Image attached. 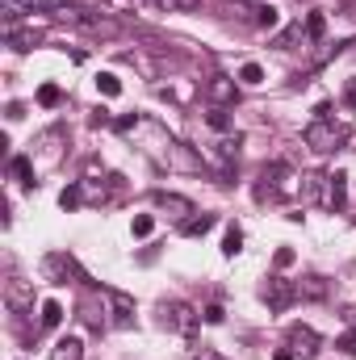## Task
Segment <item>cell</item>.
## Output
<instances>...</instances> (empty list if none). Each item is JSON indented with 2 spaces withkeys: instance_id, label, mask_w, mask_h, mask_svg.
Listing matches in <instances>:
<instances>
[{
  "instance_id": "cell-29",
  "label": "cell",
  "mask_w": 356,
  "mask_h": 360,
  "mask_svg": "<svg viewBox=\"0 0 356 360\" xmlns=\"http://www.w3.org/2000/svg\"><path fill=\"white\" fill-rule=\"evenodd\" d=\"M336 348H344L348 356H356V327H352V331H344V335H340V344H336Z\"/></svg>"
},
{
  "instance_id": "cell-30",
  "label": "cell",
  "mask_w": 356,
  "mask_h": 360,
  "mask_svg": "<svg viewBox=\"0 0 356 360\" xmlns=\"http://www.w3.org/2000/svg\"><path fill=\"white\" fill-rule=\"evenodd\" d=\"M201 319H205V323H222L227 314H222V306H205V314H201Z\"/></svg>"
},
{
  "instance_id": "cell-9",
  "label": "cell",
  "mask_w": 356,
  "mask_h": 360,
  "mask_svg": "<svg viewBox=\"0 0 356 360\" xmlns=\"http://www.w3.org/2000/svg\"><path fill=\"white\" fill-rule=\"evenodd\" d=\"M289 297H293V285H285V281H268L265 302L272 306V310H285V306H289Z\"/></svg>"
},
{
  "instance_id": "cell-37",
  "label": "cell",
  "mask_w": 356,
  "mask_h": 360,
  "mask_svg": "<svg viewBox=\"0 0 356 360\" xmlns=\"http://www.w3.org/2000/svg\"><path fill=\"white\" fill-rule=\"evenodd\" d=\"M252 4H260V0H252Z\"/></svg>"
},
{
  "instance_id": "cell-3",
  "label": "cell",
  "mask_w": 356,
  "mask_h": 360,
  "mask_svg": "<svg viewBox=\"0 0 356 360\" xmlns=\"http://www.w3.org/2000/svg\"><path fill=\"white\" fill-rule=\"evenodd\" d=\"M164 327L177 331V335H193V331L201 327V314H197L193 306H184V302H168V306H164Z\"/></svg>"
},
{
  "instance_id": "cell-8",
  "label": "cell",
  "mask_w": 356,
  "mask_h": 360,
  "mask_svg": "<svg viewBox=\"0 0 356 360\" xmlns=\"http://www.w3.org/2000/svg\"><path fill=\"white\" fill-rule=\"evenodd\" d=\"M4 42L13 46V51H30L34 42H38V30L30 25V30H17V25H4Z\"/></svg>"
},
{
  "instance_id": "cell-5",
  "label": "cell",
  "mask_w": 356,
  "mask_h": 360,
  "mask_svg": "<svg viewBox=\"0 0 356 360\" xmlns=\"http://www.w3.org/2000/svg\"><path fill=\"white\" fill-rule=\"evenodd\" d=\"M4 302L17 310V314H25L30 306H34V293H30V285L25 281H17V276H8L4 281Z\"/></svg>"
},
{
  "instance_id": "cell-36",
  "label": "cell",
  "mask_w": 356,
  "mask_h": 360,
  "mask_svg": "<svg viewBox=\"0 0 356 360\" xmlns=\"http://www.w3.org/2000/svg\"><path fill=\"white\" fill-rule=\"evenodd\" d=\"M272 360H293V352H276Z\"/></svg>"
},
{
  "instance_id": "cell-1",
  "label": "cell",
  "mask_w": 356,
  "mask_h": 360,
  "mask_svg": "<svg viewBox=\"0 0 356 360\" xmlns=\"http://www.w3.org/2000/svg\"><path fill=\"white\" fill-rule=\"evenodd\" d=\"M302 143H306L310 151H319V155H327V151H336V147L344 143V126H336L331 117H314V122L306 126V134H302Z\"/></svg>"
},
{
  "instance_id": "cell-17",
  "label": "cell",
  "mask_w": 356,
  "mask_h": 360,
  "mask_svg": "<svg viewBox=\"0 0 356 360\" xmlns=\"http://www.w3.org/2000/svg\"><path fill=\"white\" fill-rule=\"evenodd\" d=\"M239 80H243V84H265V68H260V63H243V68H239Z\"/></svg>"
},
{
  "instance_id": "cell-13",
  "label": "cell",
  "mask_w": 356,
  "mask_h": 360,
  "mask_svg": "<svg viewBox=\"0 0 356 360\" xmlns=\"http://www.w3.org/2000/svg\"><path fill=\"white\" fill-rule=\"evenodd\" d=\"M323 205H327V210H340V205H344V176H340V172H336V176H327Z\"/></svg>"
},
{
  "instance_id": "cell-32",
  "label": "cell",
  "mask_w": 356,
  "mask_h": 360,
  "mask_svg": "<svg viewBox=\"0 0 356 360\" xmlns=\"http://www.w3.org/2000/svg\"><path fill=\"white\" fill-rule=\"evenodd\" d=\"M210 126H218V130H227V113H222V109H214V113H210Z\"/></svg>"
},
{
  "instance_id": "cell-6",
  "label": "cell",
  "mask_w": 356,
  "mask_h": 360,
  "mask_svg": "<svg viewBox=\"0 0 356 360\" xmlns=\"http://www.w3.org/2000/svg\"><path fill=\"white\" fill-rule=\"evenodd\" d=\"M109 302H113V327H130L134 323V302L117 289H109Z\"/></svg>"
},
{
  "instance_id": "cell-14",
  "label": "cell",
  "mask_w": 356,
  "mask_h": 360,
  "mask_svg": "<svg viewBox=\"0 0 356 360\" xmlns=\"http://www.w3.org/2000/svg\"><path fill=\"white\" fill-rule=\"evenodd\" d=\"M80 356H84V344L80 340H59L55 352H51V360H80Z\"/></svg>"
},
{
  "instance_id": "cell-15",
  "label": "cell",
  "mask_w": 356,
  "mask_h": 360,
  "mask_svg": "<svg viewBox=\"0 0 356 360\" xmlns=\"http://www.w3.org/2000/svg\"><path fill=\"white\" fill-rule=\"evenodd\" d=\"M155 201H160L164 210H177V214H193V205H189L184 197H177V193H155Z\"/></svg>"
},
{
  "instance_id": "cell-16",
  "label": "cell",
  "mask_w": 356,
  "mask_h": 360,
  "mask_svg": "<svg viewBox=\"0 0 356 360\" xmlns=\"http://www.w3.org/2000/svg\"><path fill=\"white\" fill-rule=\"evenodd\" d=\"M155 8H168V13H193L201 0H151Z\"/></svg>"
},
{
  "instance_id": "cell-2",
  "label": "cell",
  "mask_w": 356,
  "mask_h": 360,
  "mask_svg": "<svg viewBox=\"0 0 356 360\" xmlns=\"http://www.w3.org/2000/svg\"><path fill=\"white\" fill-rule=\"evenodd\" d=\"M63 8H68V0H0V13L8 25L25 13H63Z\"/></svg>"
},
{
  "instance_id": "cell-28",
  "label": "cell",
  "mask_w": 356,
  "mask_h": 360,
  "mask_svg": "<svg viewBox=\"0 0 356 360\" xmlns=\"http://www.w3.org/2000/svg\"><path fill=\"white\" fill-rule=\"evenodd\" d=\"M59 201H63V210L80 205V201H84V197H80V184H76V188H63V197H59Z\"/></svg>"
},
{
  "instance_id": "cell-21",
  "label": "cell",
  "mask_w": 356,
  "mask_h": 360,
  "mask_svg": "<svg viewBox=\"0 0 356 360\" xmlns=\"http://www.w3.org/2000/svg\"><path fill=\"white\" fill-rule=\"evenodd\" d=\"M210 226H214V218H210V214H201V218H189V222H184V235H205Z\"/></svg>"
},
{
  "instance_id": "cell-22",
  "label": "cell",
  "mask_w": 356,
  "mask_h": 360,
  "mask_svg": "<svg viewBox=\"0 0 356 360\" xmlns=\"http://www.w3.org/2000/svg\"><path fill=\"white\" fill-rule=\"evenodd\" d=\"M239 243H243V235H239V226H231V231H227V239H222V256H235V252H239Z\"/></svg>"
},
{
  "instance_id": "cell-19",
  "label": "cell",
  "mask_w": 356,
  "mask_h": 360,
  "mask_svg": "<svg viewBox=\"0 0 356 360\" xmlns=\"http://www.w3.org/2000/svg\"><path fill=\"white\" fill-rule=\"evenodd\" d=\"M96 89L105 92V96H117L122 84H117V76H113V72H101V76H96Z\"/></svg>"
},
{
  "instance_id": "cell-33",
  "label": "cell",
  "mask_w": 356,
  "mask_h": 360,
  "mask_svg": "<svg viewBox=\"0 0 356 360\" xmlns=\"http://www.w3.org/2000/svg\"><path fill=\"white\" fill-rule=\"evenodd\" d=\"M189 360H218V356H214L210 348H193V352H189Z\"/></svg>"
},
{
  "instance_id": "cell-12",
  "label": "cell",
  "mask_w": 356,
  "mask_h": 360,
  "mask_svg": "<svg viewBox=\"0 0 356 360\" xmlns=\"http://www.w3.org/2000/svg\"><path fill=\"white\" fill-rule=\"evenodd\" d=\"M323 193H327V176H319V172H306L302 176V197L306 201H323Z\"/></svg>"
},
{
  "instance_id": "cell-7",
  "label": "cell",
  "mask_w": 356,
  "mask_h": 360,
  "mask_svg": "<svg viewBox=\"0 0 356 360\" xmlns=\"http://www.w3.org/2000/svg\"><path fill=\"white\" fill-rule=\"evenodd\" d=\"M289 344H293V352H302V356H314V352H319V335H314L310 327H289Z\"/></svg>"
},
{
  "instance_id": "cell-24",
  "label": "cell",
  "mask_w": 356,
  "mask_h": 360,
  "mask_svg": "<svg viewBox=\"0 0 356 360\" xmlns=\"http://www.w3.org/2000/svg\"><path fill=\"white\" fill-rule=\"evenodd\" d=\"M80 197H84V201H96V197H105V184H96V180H80Z\"/></svg>"
},
{
  "instance_id": "cell-35",
  "label": "cell",
  "mask_w": 356,
  "mask_h": 360,
  "mask_svg": "<svg viewBox=\"0 0 356 360\" xmlns=\"http://www.w3.org/2000/svg\"><path fill=\"white\" fill-rule=\"evenodd\" d=\"M344 105H352V109H356V80L344 89Z\"/></svg>"
},
{
  "instance_id": "cell-11",
  "label": "cell",
  "mask_w": 356,
  "mask_h": 360,
  "mask_svg": "<svg viewBox=\"0 0 356 360\" xmlns=\"http://www.w3.org/2000/svg\"><path fill=\"white\" fill-rule=\"evenodd\" d=\"M210 96H214L218 105H231V101L239 96V89H235L231 76H214V80H210Z\"/></svg>"
},
{
  "instance_id": "cell-26",
  "label": "cell",
  "mask_w": 356,
  "mask_h": 360,
  "mask_svg": "<svg viewBox=\"0 0 356 360\" xmlns=\"http://www.w3.org/2000/svg\"><path fill=\"white\" fill-rule=\"evenodd\" d=\"M13 176H21L25 184H34V180H30L34 172H30V160H25V155H17V160H13Z\"/></svg>"
},
{
  "instance_id": "cell-4",
  "label": "cell",
  "mask_w": 356,
  "mask_h": 360,
  "mask_svg": "<svg viewBox=\"0 0 356 360\" xmlns=\"http://www.w3.org/2000/svg\"><path fill=\"white\" fill-rule=\"evenodd\" d=\"M42 276L55 281V285H63L68 276H80V269H76V260H72L68 252H51V256L42 260Z\"/></svg>"
},
{
  "instance_id": "cell-10",
  "label": "cell",
  "mask_w": 356,
  "mask_h": 360,
  "mask_svg": "<svg viewBox=\"0 0 356 360\" xmlns=\"http://www.w3.org/2000/svg\"><path fill=\"white\" fill-rule=\"evenodd\" d=\"M239 17H252L260 30H276V21H281V13H276L272 4H256L252 13H248V8H239Z\"/></svg>"
},
{
  "instance_id": "cell-20",
  "label": "cell",
  "mask_w": 356,
  "mask_h": 360,
  "mask_svg": "<svg viewBox=\"0 0 356 360\" xmlns=\"http://www.w3.org/2000/svg\"><path fill=\"white\" fill-rule=\"evenodd\" d=\"M130 231H134V235H139V239H147V235H151V231H155V218H151V214H139V218H134V222H130Z\"/></svg>"
},
{
  "instance_id": "cell-18",
  "label": "cell",
  "mask_w": 356,
  "mask_h": 360,
  "mask_svg": "<svg viewBox=\"0 0 356 360\" xmlns=\"http://www.w3.org/2000/svg\"><path fill=\"white\" fill-rule=\"evenodd\" d=\"M63 323V306L59 302H46L42 306V327H59Z\"/></svg>"
},
{
  "instance_id": "cell-31",
  "label": "cell",
  "mask_w": 356,
  "mask_h": 360,
  "mask_svg": "<svg viewBox=\"0 0 356 360\" xmlns=\"http://www.w3.org/2000/svg\"><path fill=\"white\" fill-rule=\"evenodd\" d=\"M289 264H293V252H289V248H281V252H276V269H289Z\"/></svg>"
},
{
  "instance_id": "cell-23",
  "label": "cell",
  "mask_w": 356,
  "mask_h": 360,
  "mask_svg": "<svg viewBox=\"0 0 356 360\" xmlns=\"http://www.w3.org/2000/svg\"><path fill=\"white\" fill-rule=\"evenodd\" d=\"M38 105L55 109V105H59V89H55V84H42V89H38Z\"/></svg>"
},
{
  "instance_id": "cell-34",
  "label": "cell",
  "mask_w": 356,
  "mask_h": 360,
  "mask_svg": "<svg viewBox=\"0 0 356 360\" xmlns=\"http://www.w3.org/2000/svg\"><path fill=\"white\" fill-rule=\"evenodd\" d=\"M306 293H310V297H323V285H319V281L310 276V281H306Z\"/></svg>"
},
{
  "instance_id": "cell-27",
  "label": "cell",
  "mask_w": 356,
  "mask_h": 360,
  "mask_svg": "<svg viewBox=\"0 0 356 360\" xmlns=\"http://www.w3.org/2000/svg\"><path fill=\"white\" fill-rule=\"evenodd\" d=\"M306 34H310V38H323V17H319V13L306 17Z\"/></svg>"
},
{
  "instance_id": "cell-25",
  "label": "cell",
  "mask_w": 356,
  "mask_h": 360,
  "mask_svg": "<svg viewBox=\"0 0 356 360\" xmlns=\"http://www.w3.org/2000/svg\"><path fill=\"white\" fill-rule=\"evenodd\" d=\"M218 155H222V160H235V155H239V134H235V139H222V143H218Z\"/></svg>"
}]
</instances>
